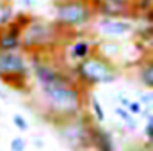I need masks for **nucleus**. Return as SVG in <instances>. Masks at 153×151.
Masks as SVG:
<instances>
[{"mask_svg":"<svg viewBox=\"0 0 153 151\" xmlns=\"http://www.w3.org/2000/svg\"><path fill=\"white\" fill-rule=\"evenodd\" d=\"M30 70L52 115L64 121L80 114L84 105V91L73 73L70 75L68 71L52 64L41 57V53H32Z\"/></svg>","mask_w":153,"mask_h":151,"instance_id":"nucleus-1","label":"nucleus"},{"mask_svg":"<svg viewBox=\"0 0 153 151\" xmlns=\"http://www.w3.org/2000/svg\"><path fill=\"white\" fill-rule=\"evenodd\" d=\"M98 16L93 0H55L53 20L64 32H78Z\"/></svg>","mask_w":153,"mask_h":151,"instance_id":"nucleus-2","label":"nucleus"},{"mask_svg":"<svg viewBox=\"0 0 153 151\" xmlns=\"http://www.w3.org/2000/svg\"><path fill=\"white\" fill-rule=\"evenodd\" d=\"M71 73L75 75L78 84L85 87L112 84L119 78V71L114 66V62L107 55H102L100 52H94L91 57L73 64Z\"/></svg>","mask_w":153,"mask_h":151,"instance_id":"nucleus-3","label":"nucleus"},{"mask_svg":"<svg viewBox=\"0 0 153 151\" xmlns=\"http://www.w3.org/2000/svg\"><path fill=\"white\" fill-rule=\"evenodd\" d=\"M64 30L57 25V21H48L43 18L32 16L29 23L23 27V52L27 53H43L55 48L61 43Z\"/></svg>","mask_w":153,"mask_h":151,"instance_id":"nucleus-4","label":"nucleus"},{"mask_svg":"<svg viewBox=\"0 0 153 151\" xmlns=\"http://www.w3.org/2000/svg\"><path fill=\"white\" fill-rule=\"evenodd\" d=\"M27 52H0V80L16 91H27V80L32 75Z\"/></svg>","mask_w":153,"mask_h":151,"instance_id":"nucleus-5","label":"nucleus"},{"mask_svg":"<svg viewBox=\"0 0 153 151\" xmlns=\"http://www.w3.org/2000/svg\"><path fill=\"white\" fill-rule=\"evenodd\" d=\"M91 124L93 123H87V119L73 115L70 119H64L61 121L59 124V133L61 137L76 151L87 150L93 146V141H91Z\"/></svg>","mask_w":153,"mask_h":151,"instance_id":"nucleus-6","label":"nucleus"},{"mask_svg":"<svg viewBox=\"0 0 153 151\" xmlns=\"http://www.w3.org/2000/svg\"><path fill=\"white\" fill-rule=\"evenodd\" d=\"M32 16L27 13H20L14 20L4 27H0V52H16L23 50V27L29 23Z\"/></svg>","mask_w":153,"mask_h":151,"instance_id":"nucleus-7","label":"nucleus"},{"mask_svg":"<svg viewBox=\"0 0 153 151\" xmlns=\"http://www.w3.org/2000/svg\"><path fill=\"white\" fill-rule=\"evenodd\" d=\"M96 27L103 36L111 38H123L134 30V25L128 21V18H119V16H98Z\"/></svg>","mask_w":153,"mask_h":151,"instance_id":"nucleus-8","label":"nucleus"},{"mask_svg":"<svg viewBox=\"0 0 153 151\" xmlns=\"http://www.w3.org/2000/svg\"><path fill=\"white\" fill-rule=\"evenodd\" d=\"M93 2L98 16H119V18L134 16L135 0H93Z\"/></svg>","mask_w":153,"mask_h":151,"instance_id":"nucleus-9","label":"nucleus"},{"mask_svg":"<svg viewBox=\"0 0 153 151\" xmlns=\"http://www.w3.org/2000/svg\"><path fill=\"white\" fill-rule=\"evenodd\" d=\"M94 52H98V43L93 38L78 36V38H73L66 44V55H68V59L73 64L87 59V57H91Z\"/></svg>","mask_w":153,"mask_h":151,"instance_id":"nucleus-10","label":"nucleus"},{"mask_svg":"<svg viewBox=\"0 0 153 151\" xmlns=\"http://www.w3.org/2000/svg\"><path fill=\"white\" fill-rule=\"evenodd\" d=\"M91 141L96 151H116L114 139L109 130L102 128L100 124H91Z\"/></svg>","mask_w":153,"mask_h":151,"instance_id":"nucleus-11","label":"nucleus"},{"mask_svg":"<svg viewBox=\"0 0 153 151\" xmlns=\"http://www.w3.org/2000/svg\"><path fill=\"white\" fill-rule=\"evenodd\" d=\"M134 16H139L153 23V0H135L134 2Z\"/></svg>","mask_w":153,"mask_h":151,"instance_id":"nucleus-12","label":"nucleus"},{"mask_svg":"<svg viewBox=\"0 0 153 151\" xmlns=\"http://www.w3.org/2000/svg\"><path fill=\"white\" fill-rule=\"evenodd\" d=\"M137 75H139L141 84H143L144 87H148V89L153 91V59H146V61L139 66Z\"/></svg>","mask_w":153,"mask_h":151,"instance_id":"nucleus-13","label":"nucleus"},{"mask_svg":"<svg viewBox=\"0 0 153 151\" xmlns=\"http://www.w3.org/2000/svg\"><path fill=\"white\" fill-rule=\"evenodd\" d=\"M14 16H16V13H14V5H13L11 2L4 0V2L0 4V27L11 23V21L14 20Z\"/></svg>","mask_w":153,"mask_h":151,"instance_id":"nucleus-14","label":"nucleus"},{"mask_svg":"<svg viewBox=\"0 0 153 151\" xmlns=\"http://www.w3.org/2000/svg\"><path fill=\"white\" fill-rule=\"evenodd\" d=\"M116 115L128 126V130H135L137 128V121H135V117H134V114L130 112L126 107H123V105H119V107H116L114 109Z\"/></svg>","mask_w":153,"mask_h":151,"instance_id":"nucleus-15","label":"nucleus"},{"mask_svg":"<svg viewBox=\"0 0 153 151\" xmlns=\"http://www.w3.org/2000/svg\"><path fill=\"white\" fill-rule=\"evenodd\" d=\"M91 114L94 115V119H96L98 123H103V121H105V110H103L102 103H100L94 96L91 98Z\"/></svg>","mask_w":153,"mask_h":151,"instance_id":"nucleus-16","label":"nucleus"},{"mask_svg":"<svg viewBox=\"0 0 153 151\" xmlns=\"http://www.w3.org/2000/svg\"><path fill=\"white\" fill-rule=\"evenodd\" d=\"M13 123H14V126H16L20 132H27V130H29V123H27V119H25L22 114H14V115H13Z\"/></svg>","mask_w":153,"mask_h":151,"instance_id":"nucleus-17","label":"nucleus"},{"mask_svg":"<svg viewBox=\"0 0 153 151\" xmlns=\"http://www.w3.org/2000/svg\"><path fill=\"white\" fill-rule=\"evenodd\" d=\"M9 148H11V151H25V148H27V142H25L22 137H14V139L11 141Z\"/></svg>","mask_w":153,"mask_h":151,"instance_id":"nucleus-18","label":"nucleus"},{"mask_svg":"<svg viewBox=\"0 0 153 151\" xmlns=\"http://www.w3.org/2000/svg\"><path fill=\"white\" fill-rule=\"evenodd\" d=\"M126 109L134 114V115H141V114H143V103H141V100H139V101H137V100H134V101L130 100V103H128Z\"/></svg>","mask_w":153,"mask_h":151,"instance_id":"nucleus-19","label":"nucleus"},{"mask_svg":"<svg viewBox=\"0 0 153 151\" xmlns=\"http://www.w3.org/2000/svg\"><path fill=\"white\" fill-rule=\"evenodd\" d=\"M141 103H144V105L152 107V105H153V91H152V93H144V94H141Z\"/></svg>","mask_w":153,"mask_h":151,"instance_id":"nucleus-20","label":"nucleus"},{"mask_svg":"<svg viewBox=\"0 0 153 151\" xmlns=\"http://www.w3.org/2000/svg\"><path fill=\"white\" fill-rule=\"evenodd\" d=\"M16 2H20V5H23V7H32L36 4L34 0H16Z\"/></svg>","mask_w":153,"mask_h":151,"instance_id":"nucleus-21","label":"nucleus"},{"mask_svg":"<svg viewBox=\"0 0 153 151\" xmlns=\"http://www.w3.org/2000/svg\"><path fill=\"white\" fill-rule=\"evenodd\" d=\"M128 103H130V100H128L126 96H119V105H123V107H128Z\"/></svg>","mask_w":153,"mask_h":151,"instance_id":"nucleus-22","label":"nucleus"},{"mask_svg":"<svg viewBox=\"0 0 153 151\" xmlns=\"http://www.w3.org/2000/svg\"><path fill=\"white\" fill-rule=\"evenodd\" d=\"M34 146L39 148V150H43V148H45V144H43V141H41V139H36V141H34Z\"/></svg>","mask_w":153,"mask_h":151,"instance_id":"nucleus-23","label":"nucleus"},{"mask_svg":"<svg viewBox=\"0 0 153 151\" xmlns=\"http://www.w3.org/2000/svg\"><path fill=\"white\" fill-rule=\"evenodd\" d=\"M5 96H7V93H5V89L2 85V80H0V98H5Z\"/></svg>","mask_w":153,"mask_h":151,"instance_id":"nucleus-24","label":"nucleus"},{"mask_svg":"<svg viewBox=\"0 0 153 151\" xmlns=\"http://www.w3.org/2000/svg\"><path fill=\"white\" fill-rule=\"evenodd\" d=\"M141 115H144V117H146V121L153 123V112H150V114H141Z\"/></svg>","mask_w":153,"mask_h":151,"instance_id":"nucleus-25","label":"nucleus"},{"mask_svg":"<svg viewBox=\"0 0 153 151\" xmlns=\"http://www.w3.org/2000/svg\"><path fill=\"white\" fill-rule=\"evenodd\" d=\"M0 114H2V107H0Z\"/></svg>","mask_w":153,"mask_h":151,"instance_id":"nucleus-26","label":"nucleus"},{"mask_svg":"<svg viewBox=\"0 0 153 151\" xmlns=\"http://www.w3.org/2000/svg\"><path fill=\"white\" fill-rule=\"evenodd\" d=\"M2 2H4V0H0V4H2Z\"/></svg>","mask_w":153,"mask_h":151,"instance_id":"nucleus-27","label":"nucleus"}]
</instances>
